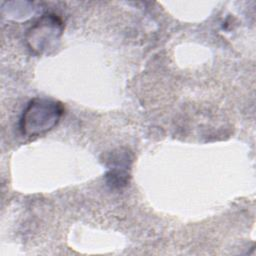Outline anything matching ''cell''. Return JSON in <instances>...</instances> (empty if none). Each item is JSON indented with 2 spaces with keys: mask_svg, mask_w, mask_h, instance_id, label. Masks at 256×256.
<instances>
[{
  "mask_svg": "<svg viewBox=\"0 0 256 256\" xmlns=\"http://www.w3.org/2000/svg\"><path fill=\"white\" fill-rule=\"evenodd\" d=\"M62 22L54 14L43 15L27 31V42L31 50L44 53L53 47L62 34Z\"/></svg>",
  "mask_w": 256,
  "mask_h": 256,
  "instance_id": "2",
  "label": "cell"
},
{
  "mask_svg": "<svg viewBox=\"0 0 256 256\" xmlns=\"http://www.w3.org/2000/svg\"><path fill=\"white\" fill-rule=\"evenodd\" d=\"M64 108L58 101L46 98H34L24 109L20 129L22 133L29 137L41 135L57 125Z\"/></svg>",
  "mask_w": 256,
  "mask_h": 256,
  "instance_id": "1",
  "label": "cell"
}]
</instances>
